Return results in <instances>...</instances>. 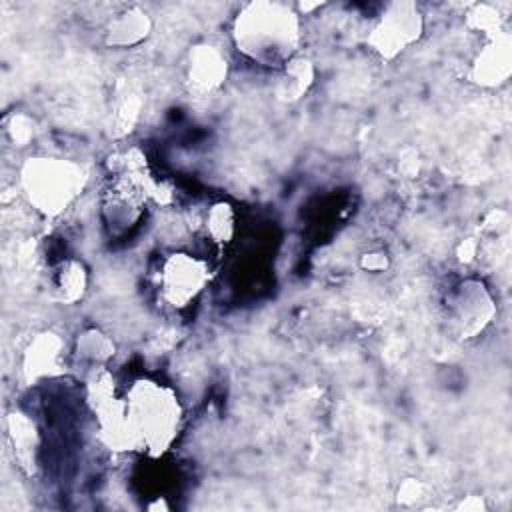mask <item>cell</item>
Returning <instances> with one entry per match:
<instances>
[{
	"mask_svg": "<svg viewBox=\"0 0 512 512\" xmlns=\"http://www.w3.org/2000/svg\"><path fill=\"white\" fill-rule=\"evenodd\" d=\"M300 18L282 2L244 4L232 24L234 46L252 62L268 68H284L298 56Z\"/></svg>",
	"mask_w": 512,
	"mask_h": 512,
	"instance_id": "1",
	"label": "cell"
},
{
	"mask_svg": "<svg viewBox=\"0 0 512 512\" xmlns=\"http://www.w3.org/2000/svg\"><path fill=\"white\" fill-rule=\"evenodd\" d=\"M124 402V420L132 450H144L150 456L166 452L178 436L182 406L172 388L150 378L130 384Z\"/></svg>",
	"mask_w": 512,
	"mask_h": 512,
	"instance_id": "2",
	"label": "cell"
},
{
	"mask_svg": "<svg viewBox=\"0 0 512 512\" xmlns=\"http://www.w3.org/2000/svg\"><path fill=\"white\" fill-rule=\"evenodd\" d=\"M84 170L64 158L34 156L20 170V186L34 210L56 216L64 212L84 186Z\"/></svg>",
	"mask_w": 512,
	"mask_h": 512,
	"instance_id": "3",
	"label": "cell"
},
{
	"mask_svg": "<svg viewBox=\"0 0 512 512\" xmlns=\"http://www.w3.org/2000/svg\"><path fill=\"white\" fill-rule=\"evenodd\" d=\"M424 30V20L414 2H390L368 34L370 48L382 60H394L410 48Z\"/></svg>",
	"mask_w": 512,
	"mask_h": 512,
	"instance_id": "4",
	"label": "cell"
},
{
	"mask_svg": "<svg viewBox=\"0 0 512 512\" xmlns=\"http://www.w3.org/2000/svg\"><path fill=\"white\" fill-rule=\"evenodd\" d=\"M158 280L162 298L174 308H184L206 288L210 270L202 258L186 252H174L164 258Z\"/></svg>",
	"mask_w": 512,
	"mask_h": 512,
	"instance_id": "5",
	"label": "cell"
},
{
	"mask_svg": "<svg viewBox=\"0 0 512 512\" xmlns=\"http://www.w3.org/2000/svg\"><path fill=\"white\" fill-rule=\"evenodd\" d=\"M448 320L458 338L480 334L494 316V302L488 290L474 280L462 282L448 298Z\"/></svg>",
	"mask_w": 512,
	"mask_h": 512,
	"instance_id": "6",
	"label": "cell"
},
{
	"mask_svg": "<svg viewBox=\"0 0 512 512\" xmlns=\"http://www.w3.org/2000/svg\"><path fill=\"white\" fill-rule=\"evenodd\" d=\"M512 70L510 38L506 34L494 36L472 62V80L482 86H498L506 82Z\"/></svg>",
	"mask_w": 512,
	"mask_h": 512,
	"instance_id": "7",
	"label": "cell"
},
{
	"mask_svg": "<svg viewBox=\"0 0 512 512\" xmlns=\"http://www.w3.org/2000/svg\"><path fill=\"white\" fill-rule=\"evenodd\" d=\"M64 356V342L54 332L38 334L22 356V370L28 380H40L60 372Z\"/></svg>",
	"mask_w": 512,
	"mask_h": 512,
	"instance_id": "8",
	"label": "cell"
},
{
	"mask_svg": "<svg viewBox=\"0 0 512 512\" xmlns=\"http://www.w3.org/2000/svg\"><path fill=\"white\" fill-rule=\"evenodd\" d=\"M226 60L212 46H196L190 52L188 82L194 92L206 94L216 90L226 78Z\"/></svg>",
	"mask_w": 512,
	"mask_h": 512,
	"instance_id": "9",
	"label": "cell"
},
{
	"mask_svg": "<svg viewBox=\"0 0 512 512\" xmlns=\"http://www.w3.org/2000/svg\"><path fill=\"white\" fill-rule=\"evenodd\" d=\"M150 32V18L140 8L132 6L112 16L106 24V42L110 46H134L142 42Z\"/></svg>",
	"mask_w": 512,
	"mask_h": 512,
	"instance_id": "10",
	"label": "cell"
},
{
	"mask_svg": "<svg viewBox=\"0 0 512 512\" xmlns=\"http://www.w3.org/2000/svg\"><path fill=\"white\" fill-rule=\"evenodd\" d=\"M86 270L78 260H66L60 262V266L54 272L52 284L56 298L62 302H76L82 298L86 290Z\"/></svg>",
	"mask_w": 512,
	"mask_h": 512,
	"instance_id": "11",
	"label": "cell"
},
{
	"mask_svg": "<svg viewBox=\"0 0 512 512\" xmlns=\"http://www.w3.org/2000/svg\"><path fill=\"white\" fill-rule=\"evenodd\" d=\"M312 78H314L312 62L302 58V56H296L282 68L278 94L284 100H296L302 94H306V90L312 84Z\"/></svg>",
	"mask_w": 512,
	"mask_h": 512,
	"instance_id": "12",
	"label": "cell"
},
{
	"mask_svg": "<svg viewBox=\"0 0 512 512\" xmlns=\"http://www.w3.org/2000/svg\"><path fill=\"white\" fill-rule=\"evenodd\" d=\"M8 434L16 452V458L22 462V466L34 462L36 452V428L24 414H12L8 418Z\"/></svg>",
	"mask_w": 512,
	"mask_h": 512,
	"instance_id": "13",
	"label": "cell"
},
{
	"mask_svg": "<svg viewBox=\"0 0 512 512\" xmlns=\"http://www.w3.org/2000/svg\"><path fill=\"white\" fill-rule=\"evenodd\" d=\"M206 234L212 238V242H230V238L234 236V228H236V216L230 204L226 202H218L214 206H210V210L206 212Z\"/></svg>",
	"mask_w": 512,
	"mask_h": 512,
	"instance_id": "14",
	"label": "cell"
},
{
	"mask_svg": "<svg viewBox=\"0 0 512 512\" xmlns=\"http://www.w3.org/2000/svg\"><path fill=\"white\" fill-rule=\"evenodd\" d=\"M112 354H114L112 340L100 334L98 330H88L78 338V356L92 364H100L108 360Z\"/></svg>",
	"mask_w": 512,
	"mask_h": 512,
	"instance_id": "15",
	"label": "cell"
},
{
	"mask_svg": "<svg viewBox=\"0 0 512 512\" xmlns=\"http://www.w3.org/2000/svg\"><path fill=\"white\" fill-rule=\"evenodd\" d=\"M468 24L480 32H490L496 34L500 26V16L498 10L490 4H480L474 8V12L468 16Z\"/></svg>",
	"mask_w": 512,
	"mask_h": 512,
	"instance_id": "16",
	"label": "cell"
},
{
	"mask_svg": "<svg viewBox=\"0 0 512 512\" xmlns=\"http://www.w3.org/2000/svg\"><path fill=\"white\" fill-rule=\"evenodd\" d=\"M8 128H18V132L10 134L12 142L18 146H24V142H28L34 136V128L26 116H14L12 124H8Z\"/></svg>",
	"mask_w": 512,
	"mask_h": 512,
	"instance_id": "17",
	"label": "cell"
},
{
	"mask_svg": "<svg viewBox=\"0 0 512 512\" xmlns=\"http://www.w3.org/2000/svg\"><path fill=\"white\" fill-rule=\"evenodd\" d=\"M422 482L414 480V478H408L400 490H398V500L404 502V504H412V502H418L422 498Z\"/></svg>",
	"mask_w": 512,
	"mask_h": 512,
	"instance_id": "18",
	"label": "cell"
},
{
	"mask_svg": "<svg viewBox=\"0 0 512 512\" xmlns=\"http://www.w3.org/2000/svg\"><path fill=\"white\" fill-rule=\"evenodd\" d=\"M386 256L384 254H366V258L362 260V266L366 270H384L386 268Z\"/></svg>",
	"mask_w": 512,
	"mask_h": 512,
	"instance_id": "19",
	"label": "cell"
}]
</instances>
